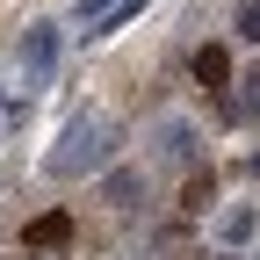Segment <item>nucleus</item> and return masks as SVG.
<instances>
[{"label":"nucleus","mask_w":260,"mask_h":260,"mask_svg":"<svg viewBox=\"0 0 260 260\" xmlns=\"http://www.w3.org/2000/svg\"><path fill=\"white\" fill-rule=\"evenodd\" d=\"M116 145H123V123L109 109H87L58 130V145L44 152V174L51 181H87V174H109L116 167Z\"/></svg>","instance_id":"obj_1"},{"label":"nucleus","mask_w":260,"mask_h":260,"mask_svg":"<svg viewBox=\"0 0 260 260\" xmlns=\"http://www.w3.org/2000/svg\"><path fill=\"white\" fill-rule=\"evenodd\" d=\"M58 73V22H29L22 37V87H44Z\"/></svg>","instance_id":"obj_3"},{"label":"nucleus","mask_w":260,"mask_h":260,"mask_svg":"<svg viewBox=\"0 0 260 260\" xmlns=\"http://www.w3.org/2000/svg\"><path fill=\"white\" fill-rule=\"evenodd\" d=\"M246 181H253V188H260V152H246Z\"/></svg>","instance_id":"obj_12"},{"label":"nucleus","mask_w":260,"mask_h":260,"mask_svg":"<svg viewBox=\"0 0 260 260\" xmlns=\"http://www.w3.org/2000/svg\"><path fill=\"white\" fill-rule=\"evenodd\" d=\"M29 246H37V253H58V246H73V217H65V210H44V217H29Z\"/></svg>","instance_id":"obj_8"},{"label":"nucleus","mask_w":260,"mask_h":260,"mask_svg":"<svg viewBox=\"0 0 260 260\" xmlns=\"http://www.w3.org/2000/svg\"><path fill=\"white\" fill-rule=\"evenodd\" d=\"M130 15H145V0H73V29L80 37H116Z\"/></svg>","instance_id":"obj_2"},{"label":"nucleus","mask_w":260,"mask_h":260,"mask_svg":"<svg viewBox=\"0 0 260 260\" xmlns=\"http://www.w3.org/2000/svg\"><path fill=\"white\" fill-rule=\"evenodd\" d=\"M152 152L174 159V167H188V159H195V123L188 116H159L152 123Z\"/></svg>","instance_id":"obj_4"},{"label":"nucleus","mask_w":260,"mask_h":260,"mask_svg":"<svg viewBox=\"0 0 260 260\" xmlns=\"http://www.w3.org/2000/svg\"><path fill=\"white\" fill-rule=\"evenodd\" d=\"M253 260H260V253H253Z\"/></svg>","instance_id":"obj_13"},{"label":"nucleus","mask_w":260,"mask_h":260,"mask_svg":"<svg viewBox=\"0 0 260 260\" xmlns=\"http://www.w3.org/2000/svg\"><path fill=\"white\" fill-rule=\"evenodd\" d=\"M239 37L260 44V0H239Z\"/></svg>","instance_id":"obj_11"},{"label":"nucleus","mask_w":260,"mask_h":260,"mask_svg":"<svg viewBox=\"0 0 260 260\" xmlns=\"http://www.w3.org/2000/svg\"><path fill=\"white\" fill-rule=\"evenodd\" d=\"M138 195H145V167H109L102 174V203L109 210H138Z\"/></svg>","instance_id":"obj_7"},{"label":"nucleus","mask_w":260,"mask_h":260,"mask_svg":"<svg viewBox=\"0 0 260 260\" xmlns=\"http://www.w3.org/2000/svg\"><path fill=\"white\" fill-rule=\"evenodd\" d=\"M239 87H246V94H239V102H232V116H260V65H253V73H246Z\"/></svg>","instance_id":"obj_10"},{"label":"nucleus","mask_w":260,"mask_h":260,"mask_svg":"<svg viewBox=\"0 0 260 260\" xmlns=\"http://www.w3.org/2000/svg\"><path fill=\"white\" fill-rule=\"evenodd\" d=\"M253 232H260V210H253V203H224L217 224H210V239H217V246H232V253L253 246Z\"/></svg>","instance_id":"obj_5"},{"label":"nucleus","mask_w":260,"mask_h":260,"mask_svg":"<svg viewBox=\"0 0 260 260\" xmlns=\"http://www.w3.org/2000/svg\"><path fill=\"white\" fill-rule=\"evenodd\" d=\"M210 203H217V174L203 167V174H188V188H181V210H195V217H203Z\"/></svg>","instance_id":"obj_9"},{"label":"nucleus","mask_w":260,"mask_h":260,"mask_svg":"<svg viewBox=\"0 0 260 260\" xmlns=\"http://www.w3.org/2000/svg\"><path fill=\"white\" fill-rule=\"evenodd\" d=\"M188 73H195V87L224 94V87H232V51H224V44H203V51L188 58Z\"/></svg>","instance_id":"obj_6"}]
</instances>
